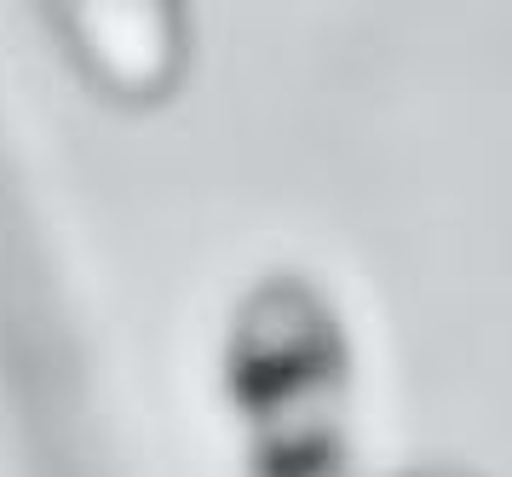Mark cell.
Wrapping results in <instances>:
<instances>
[{
	"mask_svg": "<svg viewBox=\"0 0 512 477\" xmlns=\"http://www.w3.org/2000/svg\"><path fill=\"white\" fill-rule=\"evenodd\" d=\"M87 64L121 98H162L179 75V0H64Z\"/></svg>",
	"mask_w": 512,
	"mask_h": 477,
	"instance_id": "cell-1",
	"label": "cell"
}]
</instances>
